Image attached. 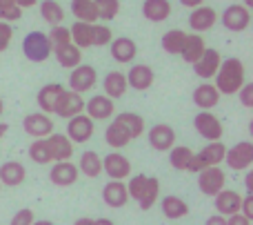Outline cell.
<instances>
[{
	"label": "cell",
	"instance_id": "cell-1",
	"mask_svg": "<svg viewBox=\"0 0 253 225\" xmlns=\"http://www.w3.org/2000/svg\"><path fill=\"white\" fill-rule=\"evenodd\" d=\"M142 132H144L142 116L135 114V112H123V114L116 116L109 127L105 129V141H107V145L120 150V147L129 145L131 141L140 138Z\"/></svg>",
	"mask_w": 253,
	"mask_h": 225
},
{
	"label": "cell",
	"instance_id": "cell-2",
	"mask_svg": "<svg viewBox=\"0 0 253 225\" xmlns=\"http://www.w3.org/2000/svg\"><path fill=\"white\" fill-rule=\"evenodd\" d=\"M245 85V62L240 58H227L220 62V69L215 74V85L220 96H233L240 92V87Z\"/></svg>",
	"mask_w": 253,
	"mask_h": 225
},
{
	"label": "cell",
	"instance_id": "cell-3",
	"mask_svg": "<svg viewBox=\"0 0 253 225\" xmlns=\"http://www.w3.org/2000/svg\"><path fill=\"white\" fill-rule=\"evenodd\" d=\"M224 154H227V145H224L222 141L209 143V145H205L198 154H193L187 172L198 174V172H202V169H207V168H220V163L224 161Z\"/></svg>",
	"mask_w": 253,
	"mask_h": 225
},
{
	"label": "cell",
	"instance_id": "cell-4",
	"mask_svg": "<svg viewBox=\"0 0 253 225\" xmlns=\"http://www.w3.org/2000/svg\"><path fill=\"white\" fill-rule=\"evenodd\" d=\"M22 54L31 62H44L51 56V43H49L47 34H42V31H29L25 36V40H22Z\"/></svg>",
	"mask_w": 253,
	"mask_h": 225
},
{
	"label": "cell",
	"instance_id": "cell-5",
	"mask_svg": "<svg viewBox=\"0 0 253 225\" xmlns=\"http://www.w3.org/2000/svg\"><path fill=\"white\" fill-rule=\"evenodd\" d=\"M224 163H227L229 169H233V172H247L253 165V143L240 141L233 147H227Z\"/></svg>",
	"mask_w": 253,
	"mask_h": 225
},
{
	"label": "cell",
	"instance_id": "cell-6",
	"mask_svg": "<svg viewBox=\"0 0 253 225\" xmlns=\"http://www.w3.org/2000/svg\"><path fill=\"white\" fill-rule=\"evenodd\" d=\"M227 183V174L220 168H207L202 172H198V190L205 196H215L224 190Z\"/></svg>",
	"mask_w": 253,
	"mask_h": 225
},
{
	"label": "cell",
	"instance_id": "cell-7",
	"mask_svg": "<svg viewBox=\"0 0 253 225\" xmlns=\"http://www.w3.org/2000/svg\"><path fill=\"white\" fill-rule=\"evenodd\" d=\"M193 127L200 134L202 138H207L209 143H218L222 138V123L218 120V116H213L211 112H200V114L193 118Z\"/></svg>",
	"mask_w": 253,
	"mask_h": 225
},
{
	"label": "cell",
	"instance_id": "cell-8",
	"mask_svg": "<svg viewBox=\"0 0 253 225\" xmlns=\"http://www.w3.org/2000/svg\"><path fill=\"white\" fill-rule=\"evenodd\" d=\"M102 172L109 176V181H125L131 174V161L120 152H111L102 159Z\"/></svg>",
	"mask_w": 253,
	"mask_h": 225
},
{
	"label": "cell",
	"instance_id": "cell-9",
	"mask_svg": "<svg viewBox=\"0 0 253 225\" xmlns=\"http://www.w3.org/2000/svg\"><path fill=\"white\" fill-rule=\"evenodd\" d=\"M84 112V101L80 94L71 92V89H65V92L58 96V103L53 107V114H58L60 118H74V116H80Z\"/></svg>",
	"mask_w": 253,
	"mask_h": 225
},
{
	"label": "cell",
	"instance_id": "cell-10",
	"mask_svg": "<svg viewBox=\"0 0 253 225\" xmlns=\"http://www.w3.org/2000/svg\"><path fill=\"white\" fill-rule=\"evenodd\" d=\"M22 127H25V132L29 134L31 138H47L53 134V120L49 118L47 114H42V112H34V114H27L25 120H22Z\"/></svg>",
	"mask_w": 253,
	"mask_h": 225
},
{
	"label": "cell",
	"instance_id": "cell-11",
	"mask_svg": "<svg viewBox=\"0 0 253 225\" xmlns=\"http://www.w3.org/2000/svg\"><path fill=\"white\" fill-rule=\"evenodd\" d=\"M222 25L224 29L229 31H245L247 27L251 25V11L247 7H242V4H229L227 9L222 11Z\"/></svg>",
	"mask_w": 253,
	"mask_h": 225
},
{
	"label": "cell",
	"instance_id": "cell-12",
	"mask_svg": "<svg viewBox=\"0 0 253 225\" xmlns=\"http://www.w3.org/2000/svg\"><path fill=\"white\" fill-rule=\"evenodd\" d=\"M96 80H98V74L91 65H78L76 69H71V74H69V87H71V92L83 96L84 92L93 89Z\"/></svg>",
	"mask_w": 253,
	"mask_h": 225
},
{
	"label": "cell",
	"instance_id": "cell-13",
	"mask_svg": "<svg viewBox=\"0 0 253 225\" xmlns=\"http://www.w3.org/2000/svg\"><path fill=\"white\" fill-rule=\"evenodd\" d=\"M49 150V159L51 163H62V161H69L74 156V143L65 136V134H56L53 132L51 136L44 138Z\"/></svg>",
	"mask_w": 253,
	"mask_h": 225
},
{
	"label": "cell",
	"instance_id": "cell-14",
	"mask_svg": "<svg viewBox=\"0 0 253 225\" xmlns=\"http://www.w3.org/2000/svg\"><path fill=\"white\" fill-rule=\"evenodd\" d=\"M147 138H149V145L158 152H169L171 147L175 145V132H173V127L167 123L153 125V127L149 129Z\"/></svg>",
	"mask_w": 253,
	"mask_h": 225
},
{
	"label": "cell",
	"instance_id": "cell-15",
	"mask_svg": "<svg viewBox=\"0 0 253 225\" xmlns=\"http://www.w3.org/2000/svg\"><path fill=\"white\" fill-rule=\"evenodd\" d=\"M84 112H87L84 116H89L91 120H107L114 116L116 103L111 98H107L105 94H98L91 101H84Z\"/></svg>",
	"mask_w": 253,
	"mask_h": 225
},
{
	"label": "cell",
	"instance_id": "cell-16",
	"mask_svg": "<svg viewBox=\"0 0 253 225\" xmlns=\"http://www.w3.org/2000/svg\"><path fill=\"white\" fill-rule=\"evenodd\" d=\"M91 136H93V120L89 116L80 114L69 118V123H67V138L71 143H87Z\"/></svg>",
	"mask_w": 253,
	"mask_h": 225
},
{
	"label": "cell",
	"instance_id": "cell-17",
	"mask_svg": "<svg viewBox=\"0 0 253 225\" xmlns=\"http://www.w3.org/2000/svg\"><path fill=\"white\" fill-rule=\"evenodd\" d=\"M240 203H242L240 192L227 190V187H224L220 194L213 196V208L218 210V214L224 217V219H229V217H233V214L240 212Z\"/></svg>",
	"mask_w": 253,
	"mask_h": 225
},
{
	"label": "cell",
	"instance_id": "cell-18",
	"mask_svg": "<svg viewBox=\"0 0 253 225\" xmlns=\"http://www.w3.org/2000/svg\"><path fill=\"white\" fill-rule=\"evenodd\" d=\"M220 62H222V58H220L218 49L207 47L205 54L200 56V60L193 65V71H196V76H200L202 80H211V78H215V74H218Z\"/></svg>",
	"mask_w": 253,
	"mask_h": 225
},
{
	"label": "cell",
	"instance_id": "cell-19",
	"mask_svg": "<svg viewBox=\"0 0 253 225\" xmlns=\"http://www.w3.org/2000/svg\"><path fill=\"white\" fill-rule=\"evenodd\" d=\"M215 22H218V13H215L213 7H207V4H200V7L191 9V13H189V27L193 31H198V36H200V31L213 29Z\"/></svg>",
	"mask_w": 253,
	"mask_h": 225
},
{
	"label": "cell",
	"instance_id": "cell-20",
	"mask_svg": "<svg viewBox=\"0 0 253 225\" xmlns=\"http://www.w3.org/2000/svg\"><path fill=\"white\" fill-rule=\"evenodd\" d=\"M80 172L71 161H62V163H56L51 169H49V181L58 187H69L78 181Z\"/></svg>",
	"mask_w": 253,
	"mask_h": 225
},
{
	"label": "cell",
	"instance_id": "cell-21",
	"mask_svg": "<svg viewBox=\"0 0 253 225\" xmlns=\"http://www.w3.org/2000/svg\"><path fill=\"white\" fill-rule=\"evenodd\" d=\"M153 80H156L153 69L149 65H142V62L131 67L129 76H126V85H129V87H133L135 92H147V89L153 85Z\"/></svg>",
	"mask_w": 253,
	"mask_h": 225
},
{
	"label": "cell",
	"instance_id": "cell-22",
	"mask_svg": "<svg viewBox=\"0 0 253 225\" xmlns=\"http://www.w3.org/2000/svg\"><path fill=\"white\" fill-rule=\"evenodd\" d=\"M102 201H105L109 208H114V210L125 208L126 201H129L125 181H109L107 183V185L102 187Z\"/></svg>",
	"mask_w": 253,
	"mask_h": 225
},
{
	"label": "cell",
	"instance_id": "cell-23",
	"mask_svg": "<svg viewBox=\"0 0 253 225\" xmlns=\"http://www.w3.org/2000/svg\"><path fill=\"white\" fill-rule=\"evenodd\" d=\"M27 178V169L18 161H7L0 165V185L7 187H18Z\"/></svg>",
	"mask_w": 253,
	"mask_h": 225
},
{
	"label": "cell",
	"instance_id": "cell-24",
	"mask_svg": "<svg viewBox=\"0 0 253 225\" xmlns=\"http://www.w3.org/2000/svg\"><path fill=\"white\" fill-rule=\"evenodd\" d=\"M109 52H111V58H114L116 62H131L135 58V54H138V45H135L131 38H126V36H120V38L111 40Z\"/></svg>",
	"mask_w": 253,
	"mask_h": 225
},
{
	"label": "cell",
	"instance_id": "cell-25",
	"mask_svg": "<svg viewBox=\"0 0 253 225\" xmlns=\"http://www.w3.org/2000/svg\"><path fill=\"white\" fill-rule=\"evenodd\" d=\"M126 76L123 71H109V74L105 76V80H102V89H105V96L111 98V101H116V98L125 96L126 92Z\"/></svg>",
	"mask_w": 253,
	"mask_h": 225
},
{
	"label": "cell",
	"instance_id": "cell-26",
	"mask_svg": "<svg viewBox=\"0 0 253 225\" xmlns=\"http://www.w3.org/2000/svg\"><path fill=\"white\" fill-rule=\"evenodd\" d=\"M142 16L151 22H162L171 16V2L169 0H144L142 2Z\"/></svg>",
	"mask_w": 253,
	"mask_h": 225
},
{
	"label": "cell",
	"instance_id": "cell-27",
	"mask_svg": "<svg viewBox=\"0 0 253 225\" xmlns=\"http://www.w3.org/2000/svg\"><path fill=\"white\" fill-rule=\"evenodd\" d=\"M193 103H196L200 110L209 112L211 107H215L220 103V94H218V89H215L213 85H209V83L198 85V87L193 89Z\"/></svg>",
	"mask_w": 253,
	"mask_h": 225
},
{
	"label": "cell",
	"instance_id": "cell-28",
	"mask_svg": "<svg viewBox=\"0 0 253 225\" xmlns=\"http://www.w3.org/2000/svg\"><path fill=\"white\" fill-rule=\"evenodd\" d=\"M65 92V87L62 85H58V83H49V85H44L42 89L38 92V105H40V110H42V114H53V107H56V103H58V96Z\"/></svg>",
	"mask_w": 253,
	"mask_h": 225
},
{
	"label": "cell",
	"instance_id": "cell-29",
	"mask_svg": "<svg viewBox=\"0 0 253 225\" xmlns=\"http://www.w3.org/2000/svg\"><path fill=\"white\" fill-rule=\"evenodd\" d=\"M207 45H205V38L198 34H187L184 38V47H182V58L189 62V65H196L200 60V56L205 54Z\"/></svg>",
	"mask_w": 253,
	"mask_h": 225
},
{
	"label": "cell",
	"instance_id": "cell-30",
	"mask_svg": "<svg viewBox=\"0 0 253 225\" xmlns=\"http://www.w3.org/2000/svg\"><path fill=\"white\" fill-rule=\"evenodd\" d=\"M71 13H74L76 22H87V25H96L98 11L93 0H71Z\"/></svg>",
	"mask_w": 253,
	"mask_h": 225
},
{
	"label": "cell",
	"instance_id": "cell-31",
	"mask_svg": "<svg viewBox=\"0 0 253 225\" xmlns=\"http://www.w3.org/2000/svg\"><path fill=\"white\" fill-rule=\"evenodd\" d=\"M160 208H162V214H165L167 219H171V221L184 219L189 214V205L184 203L180 196H173V194L165 196V199H162V203H160Z\"/></svg>",
	"mask_w": 253,
	"mask_h": 225
},
{
	"label": "cell",
	"instance_id": "cell-32",
	"mask_svg": "<svg viewBox=\"0 0 253 225\" xmlns=\"http://www.w3.org/2000/svg\"><path fill=\"white\" fill-rule=\"evenodd\" d=\"M51 54H56V60L60 67L65 69H76L83 60V52H80L76 45H67V47H60V49H53Z\"/></svg>",
	"mask_w": 253,
	"mask_h": 225
},
{
	"label": "cell",
	"instance_id": "cell-33",
	"mask_svg": "<svg viewBox=\"0 0 253 225\" xmlns=\"http://www.w3.org/2000/svg\"><path fill=\"white\" fill-rule=\"evenodd\" d=\"M78 172L84 174V176H89V178L100 176V174H102V159H100V154H96V152H83L80 163H78Z\"/></svg>",
	"mask_w": 253,
	"mask_h": 225
},
{
	"label": "cell",
	"instance_id": "cell-34",
	"mask_svg": "<svg viewBox=\"0 0 253 225\" xmlns=\"http://www.w3.org/2000/svg\"><path fill=\"white\" fill-rule=\"evenodd\" d=\"M193 154H196V152H193L191 147H187V145H173L169 150V163H171V168L178 169V172H187V168H189V163H191Z\"/></svg>",
	"mask_w": 253,
	"mask_h": 225
},
{
	"label": "cell",
	"instance_id": "cell-35",
	"mask_svg": "<svg viewBox=\"0 0 253 225\" xmlns=\"http://www.w3.org/2000/svg\"><path fill=\"white\" fill-rule=\"evenodd\" d=\"M40 16L51 27H58L65 20V9H62L56 0H42V2H40Z\"/></svg>",
	"mask_w": 253,
	"mask_h": 225
},
{
	"label": "cell",
	"instance_id": "cell-36",
	"mask_svg": "<svg viewBox=\"0 0 253 225\" xmlns=\"http://www.w3.org/2000/svg\"><path fill=\"white\" fill-rule=\"evenodd\" d=\"M69 34H71V45H76L80 52L87 49V47H93L91 25H87V22H74V27L69 29Z\"/></svg>",
	"mask_w": 253,
	"mask_h": 225
},
{
	"label": "cell",
	"instance_id": "cell-37",
	"mask_svg": "<svg viewBox=\"0 0 253 225\" xmlns=\"http://www.w3.org/2000/svg\"><path fill=\"white\" fill-rule=\"evenodd\" d=\"M184 38H187V34H184L182 29H169L165 36H162V49H165L167 54H171V56L182 54Z\"/></svg>",
	"mask_w": 253,
	"mask_h": 225
},
{
	"label": "cell",
	"instance_id": "cell-38",
	"mask_svg": "<svg viewBox=\"0 0 253 225\" xmlns=\"http://www.w3.org/2000/svg\"><path fill=\"white\" fill-rule=\"evenodd\" d=\"M158 196H160V181H158L156 176H149L147 178V187H144L142 196L138 199L140 210H144V212H147V210H151L153 205H156Z\"/></svg>",
	"mask_w": 253,
	"mask_h": 225
},
{
	"label": "cell",
	"instance_id": "cell-39",
	"mask_svg": "<svg viewBox=\"0 0 253 225\" xmlns=\"http://www.w3.org/2000/svg\"><path fill=\"white\" fill-rule=\"evenodd\" d=\"M93 4H96L98 18L102 20H114L120 13V0H93Z\"/></svg>",
	"mask_w": 253,
	"mask_h": 225
},
{
	"label": "cell",
	"instance_id": "cell-40",
	"mask_svg": "<svg viewBox=\"0 0 253 225\" xmlns=\"http://www.w3.org/2000/svg\"><path fill=\"white\" fill-rule=\"evenodd\" d=\"M49 43H51V52L53 49H60V47H67V45H71V34L67 27L58 25V27H51V31L47 34Z\"/></svg>",
	"mask_w": 253,
	"mask_h": 225
},
{
	"label": "cell",
	"instance_id": "cell-41",
	"mask_svg": "<svg viewBox=\"0 0 253 225\" xmlns=\"http://www.w3.org/2000/svg\"><path fill=\"white\" fill-rule=\"evenodd\" d=\"M29 159L34 161V163H38V165H47V163H51L44 138H38V141H34V143L29 145Z\"/></svg>",
	"mask_w": 253,
	"mask_h": 225
},
{
	"label": "cell",
	"instance_id": "cell-42",
	"mask_svg": "<svg viewBox=\"0 0 253 225\" xmlns=\"http://www.w3.org/2000/svg\"><path fill=\"white\" fill-rule=\"evenodd\" d=\"M22 16V9L16 4V0H0V22H13Z\"/></svg>",
	"mask_w": 253,
	"mask_h": 225
},
{
	"label": "cell",
	"instance_id": "cell-43",
	"mask_svg": "<svg viewBox=\"0 0 253 225\" xmlns=\"http://www.w3.org/2000/svg\"><path fill=\"white\" fill-rule=\"evenodd\" d=\"M91 43L93 47H105L111 43V29L107 25H91Z\"/></svg>",
	"mask_w": 253,
	"mask_h": 225
},
{
	"label": "cell",
	"instance_id": "cell-44",
	"mask_svg": "<svg viewBox=\"0 0 253 225\" xmlns=\"http://www.w3.org/2000/svg\"><path fill=\"white\" fill-rule=\"evenodd\" d=\"M34 221H36V219H34V210L22 208V210H18V212L11 217L9 225H31Z\"/></svg>",
	"mask_w": 253,
	"mask_h": 225
},
{
	"label": "cell",
	"instance_id": "cell-45",
	"mask_svg": "<svg viewBox=\"0 0 253 225\" xmlns=\"http://www.w3.org/2000/svg\"><path fill=\"white\" fill-rule=\"evenodd\" d=\"M11 38H13V29L7 22H0V52H4V49L9 47Z\"/></svg>",
	"mask_w": 253,
	"mask_h": 225
},
{
	"label": "cell",
	"instance_id": "cell-46",
	"mask_svg": "<svg viewBox=\"0 0 253 225\" xmlns=\"http://www.w3.org/2000/svg\"><path fill=\"white\" fill-rule=\"evenodd\" d=\"M238 96H240V103L245 107H253V83H245L240 87V92H238Z\"/></svg>",
	"mask_w": 253,
	"mask_h": 225
},
{
	"label": "cell",
	"instance_id": "cell-47",
	"mask_svg": "<svg viewBox=\"0 0 253 225\" xmlns=\"http://www.w3.org/2000/svg\"><path fill=\"white\" fill-rule=\"evenodd\" d=\"M240 214H242V217H245V219H249V221L253 219V196H249V194H247V196H242V203H240Z\"/></svg>",
	"mask_w": 253,
	"mask_h": 225
},
{
	"label": "cell",
	"instance_id": "cell-48",
	"mask_svg": "<svg viewBox=\"0 0 253 225\" xmlns=\"http://www.w3.org/2000/svg\"><path fill=\"white\" fill-rule=\"evenodd\" d=\"M227 225H251V221H249V219H245L240 212H238V214H233V217L227 219Z\"/></svg>",
	"mask_w": 253,
	"mask_h": 225
},
{
	"label": "cell",
	"instance_id": "cell-49",
	"mask_svg": "<svg viewBox=\"0 0 253 225\" xmlns=\"http://www.w3.org/2000/svg\"><path fill=\"white\" fill-rule=\"evenodd\" d=\"M205 225H227V219L220 217V214H213V217L207 219V223H205Z\"/></svg>",
	"mask_w": 253,
	"mask_h": 225
},
{
	"label": "cell",
	"instance_id": "cell-50",
	"mask_svg": "<svg viewBox=\"0 0 253 225\" xmlns=\"http://www.w3.org/2000/svg\"><path fill=\"white\" fill-rule=\"evenodd\" d=\"M202 2H205V0H180V4H182V7H189V9L200 7Z\"/></svg>",
	"mask_w": 253,
	"mask_h": 225
},
{
	"label": "cell",
	"instance_id": "cell-51",
	"mask_svg": "<svg viewBox=\"0 0 253 225\" xmlns=\"http://www.w3.org/2000/svg\"><path fill=\"white\" fill-rule=\"evenodd\" d=\"M36 2H38V0H16V4L20 9H29V7H34Z\"/></svg>",
	"mask_w": 253,
	"mask_h": 225
},
{
	"label": "cell",
	"instance_id": "cell-52",
	"mask_svg": "<svg viewBox=\"0 0 253 225\" xmlns=\"http://www.w3.org/2000/svg\"><path fill=\"white\" fill-rule=\"evenodd\" d=\"M245 185H247V194L253 196V185H251V172H247V181H245Z\"/></svg>",
	"mask_w": 253,
	"mask_h": 225
},
{
	"label": "cell",
	"instance_id": "cell-53",
	"mask_svg": "<svg viewBox=\"0 0 253 225\" xmlns=\"http://www.w3.org/2000/svg\"><path fill=\"white\" fill-rule=\"evenodd\" d=\"M74 225H93V219H89V217H83V219H78Z\"/></svg>",
	"mask_w": 253,
	"mask_h": 225
},
{
	"label": "cell",
	"instance_id": "cell-54",
	"mask_svg": "<svg viewBox=\"0 0 253 225\" xmlns=\"http://www.w3.org/2000/svg\"><path fill=\"white\" fill-rule=\"evenodd\" d=\"M93 225H116V223L111 221V219H96V221H93Z\"/></svg>",
	"mask_w": 253,
	"mask_h": 225
},
{
	"label": "cell",
	"instance_id": "cell-55",
	"mask_svg": "<svg viewBox=\"0 0 253 225\" xmlns=\"http://www.w3.org/2000/svg\"><path fill=\"white\" fill-rule=\"evenodd\" d=\"M9 132V125L7 123H0V143H2V138H4V134Z\"/></svg>",
	"mask_w": 253,
	"mask_h": 225
},
{
	"label": "cell",
	"instance_id": "cell-56",
	"mask_svg": "<svg viewBox=\"0 0 253 225\" xmlns=\"http://www.w3.org/2000/svg\"><path fill=\"white\" fill-rule=\"evenodd\" d=\"M31 225H56L53 221H47V219H40V221H34Z\"/></svg>",
	"mask_w": 253,
	"mask_h": 225
},
{
	"label": "cell",
	"instance_id": "cell-57",
	"mask_svg": "<svg viewBox=\"0 0 253 225\" xmlns=\"http://www.w3.org/2000/svg\"><path fill=\"white\" fill-rule=\"evenodd\" d=\"M242 7H247V9H251V7H253V0H242Z\"/></svg>",
	"mask_w": 253,
	"mask_h": 225
},
{
	"label": "cell",
	"instance_id": "cell-58",
	"mask_svg": "<svg viewBox=\"0 0 253 225\" xmlns=\"http://www.w3.org/2000/svg\"><path fill=\"white\" fill-rule=\"evenodd\" d=\"M2 112H4V103H2V98H0V116H2Z\"/></svg>",
	"mask_w": 253,
	"mask_h": 225
},
{
	"label": "cell",
	"instance_id": "cell-59",
	"mask_svg": "<svg viewBox=\"0 0 253 225\" xmlns=\"http://www.w3.org/2000/svg\"><path fill=\"white\" fill-rule=\"evenodd\" d=\"M0 190H2V185H0Z\"/></svg>",
	"mask_w": 253,
	"mask_h": 225
}]
</instances>
